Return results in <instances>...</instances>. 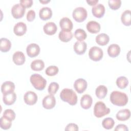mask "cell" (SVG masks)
Here are the masks:
<instances>
[{
	"instance_id": "1",
	"label": "cell",
	"mask_w": 131,
	"mask_h": 131,
	"mask_svg": "<svg viewBox=\"0 0 131 131\" xmlns=\"http://www.w3.org/2000/svg\"><path fill=\"white\" fill-rule=\"evenodd\" d=\"M110 98L113 104L119 106H125L128 102L127 95L125 93L120 91H113L110 95Z\"/></svg>"
},
{
	"instance_id": "2",
	"label": "cell",
	"mask_w": 131,
	"mask_h": 131,
	"mask_svg": "<svg viewBox=\"0 0 131 131\" xmlns=\"http://www.w3.org/2000/svg\"><path fill=\"white\" fill-rule=\"evenodd\" d=\"M60 98L64 102L71 105H75L77 102V96L76 93L71 89H63L60 93Z\"/></svg>"
},
{
	"instance_id": "3",
	"label": "cell",
	"mask_w": 131,
	"mask_h": 131,
	"mask_svg": "<svg viewBox=\"0 0 131 131\" xmlns=\"http://www.w3.org/2000/svg\"><path fill=\"white\" fill-rule=\"evenodd\" d=\"M30 81L33 87L39 91H42L47 84V80L38 74H32L30 76Z\"/></svg>"
},
{
	"instance_id": "4",
	"label": "cell",
	"mask_w": 131,
	"mask_h": 131,
	"mask_svg": "<svg viewBox=\"0 0 131 131\" xmlns=\"http://www.w3.org/2000/svg\"><path fill=\"white\" fill-rule=\"evenodd\" d=\"M110 113V109L102 101L97 102L94 107V114L97 118H101Z\"/></svg>"
},
{
	"instance_id": "5",
	"label": "cell",
	"mask_w": 131,
	"mask_h": 131,
	"mask_svg": "<svg viewBox=\"0 0 131 131\" xmlns=\"http://www.w3.org/2000/svg\"><path fill=\"white\" fill-rule=\"evenodd\" d=\"M72 16L73 19L78 23H81L84 21L88 16L86 10L81 7L76 8L73 11Z\"/></svg>"
},
{
	"instance_id": "6",
	"label": "cell",
	"mask_w": 131,
	"mask_h": 131,
	"mask_svg": "<svg viewBox=\"0 0 131 131\" xmlns=\"http://www.w3.org/2000/svg\"><path fill=\"white\" fill-rule=\"evenodd\" d=\"M89 56L92 60L98 61L102 58L103 52L100 48L97 46H93L89 50Z\"/></svg>"
},
{
	"instance_id": "7",
	"label": "cell",
	"mask_w": 131,
	"mask_h": 131,
	"mask_svg": "<svg viewBox=\"0 0 131 131\" xmlns=\"http://www.w3.org/2000/svg\"><path fill=\"white\" fill-rule=\"evenodd\" d=\"M26 8H25L20 4H16L13 5L11 8V14L12 16L16 19L22 18L25 13Z\"/></svg>"
},
{
	"instance_id": "8",
	"label": "cell",
	"mask_w": 131,
	"mask_h": 131,
	"mask_svg": "<svg viewBox=\"0 0 131 131\" xmlns=\"http://www.w3.org/2000/svg\"><path fill=\"white\" fill-rule=\"evenodd\" d=\"M24 100L26 104L29 105H33L37 101L38 97L37 94L32 91L27 92L24 96Z\"/></svg>"
},
{
	"instance_id": "9",
	"label": "cell",
	"mask_w": 131,
	"mask_h": 131,
	"mask_svg": "<svg viewBox=\"0 0 131 131\" xmlns=\"http://www.w3.org/2000/svg\"><path fill=\"white\" fill-rule=\"evenodd\" d=\"M42 106L47 110H50L54 107L56 105L55 97L53 95H47L42 101Z\"/></svg>"
},
{
	"instance_id": "10",
	"label": "cell",
	"mask_w": 131,
	"mask_h": 131,
	"mask_svg": "<svg viewBox=\"0 0 131 131\" xmlns=\"http://www.w3.org/2000/svg\"><path fill=\"white\" fill-rule=\"evenodd\" d=\"M39 46L35 43H32L27 46L26 52L28 56L31 58H33L38 56L40 53Z\"/></svg>"
},
{
	"instance_id": "11",
	"label": "cell",
	"mask_w": 131,
	"mask_h": 131,
	"mask_svg": "<svg viewBox=\"0 0 131 131\" xmlns=\"http://www.w3.org/2000/svg\"><path fill=\"white\" fill-rule=\"evenodd\" d=\"M87 86V82L85 79L83 78H79L76 79L74 83V89L79 94L83 93L86 90Z\"/></svg>"
},
{
	"instance_id": "12",
	"label": "cell",
	"mask_w": 131,
	"mask_h": 131,
	"mask_svg": "<svg viewBox=\"0 0 131 131\" xmlns=\"http://www.w3.org/2000/svg\"><path fill=\"white\" fill-rule=\"evenodd\" d=\"M59 26L61 30L66 31H71L73 28L72 21L68 17H63L59 21Z\"/></svg>"
},
{
	"instance_id": "13",
	"label": "cell",
	"mask_w": 131,
	"mask_h": 131,
	"mask_svg": "<svg viewBox=\"0 0 131 131\" xmlns=\"http://www.w3.org/2000/svg\"><path fill=\"white\" fill-rule=\"evenodd\" d=\"M74 52L78 55H83L87 49V45L85 42L82 41H76L73 47Z\"/></svg>"
},
{
	"instance_id": "14",
	"label": "cell",
	"mask_w": 131,
	"mask_h": 131,
	"mask_svg": "<svg viewBox=\"0 0 131 131\" xmlns=\"http://www.w3.org/2000/svg\"><path fill=\"white\" fill-rule=\"evenodd\" d=\"M105 7L101 4H98L92 7V12L93 15L97 18H101L105 13Z\"/></svg>"
},
{
	"instance_id": "15",
	"label": "cell",
	"mask_w": 131,
	"mask_h": 131,
	"mask_svg": "<svg viewBox=\"0 0 131 131\" xmlns=\"http://www.w3.org/2000/svg\"><path fill=\"white\" fill-rule=\"evenodd\" d=\"M27 30L26 25L23 22H18L15 25L13 28V32L14 34L19 36L24 35Z\"/></svg>"
},
{
	"instance_id": "16",
	"label": "cell",
	"mask_w": 131,
	"mask_h": 131,
	"mask_svg": "<svg viewBox=\"0 0 131 131\" xmlns=\"http://www.w3.org/2000/svg\"><path fill=\"white\" fill-rule=\"evenodd\" d=\"M93 103V99L91 96L88 94L83 95L80 99V105L82 108L85 110L90 108Z\"/></svg>"
},
{
	"instance_id": "17",
	"label": "cell",
	"mask_w": 131,
	"mask_h": 131,
	"mask_svg": "<svg viewBox=\"0 0 131 131\" xmlns=\"http://www.w3.org/2000/svg\"><path fill=\"white\" fill-rule=\"evenodd\" d=\"M57 26L53 22L47 23L43 27L44 32L49 35H53L55 34L57 31Z\"/></svg>"
},
{
	"instance_id": "18",
	"label": "cell",
	"mask_w": 131,
	"mask_h": 131,
	"mask_svg": "<svg viewBox=\"0 0 131 131\" xmlns=\"http://www.w3.org/2000/svg\"><path fill=\"white\" fill-rule=\"evenodd\" d=\"M12 59L13 61L15 64L20 66L25 63L26 57L23 52L16 51L13 54Z\"/></svg>"
},
{
	"instance_id": "19",
	"label": "cell",
	"mask_w": 131,
	"mask_h": 131,
	"mask_svg": "<svg viewBox=\"0 0 131 131\" xmlns=\"http://www.w3.org/2000/svg\"><path fill=\"white\" fill-rule=\"evenodd\" d=\"M86 29L90 33L92 34H96L100 31L101 27L99 23L96 21L92 20L87 23Z\"/></svg>"
},
{
	"instance_id": "20",
	"label": "cell",
	"mask_w": 131,
	"mask_h": 131,
	"mask_svg": "<svg viewBox=\"0 0 131 131\" xmlns=\"http://www.w3.org/2000/svg\"><path fill=\"white\" fill-rule=\"evenodd\" d=\"M39 16L40 18L42 20H48L52 16V11L49 7H42L39 10Z\"/></svg>"
},
{
	"instance_id": "21",
	"label": "cell",
	"mask_w": 131,
	"mask_h": 131,
	"mask_svg": "<svg viewBox=\"0 0 131 131\" xmlns=\"http://www.w3.org/2000/svg\"><path fill=\"white\" fill-rule=\"evenodd\" d=\"M14 83L10 81L4 82L1 86V92L3 94L14 92L15 90Z\"/></svg>"
},
{
	"instance_id": "22",
	"label": "cell",
	"mask_w": 131,
	"mask_h": 131,
	"mask_svg": "<svg viewBox=\"0 0 131 131\" xmlns=\"http://www.w3.org/2000/svg\"><path fill=\"white\" fill-rule=\"evenodd\" d=\"M120 47L117 44H112L107 48V54L111 57L115 58L117 57L120 53Z\"/></svg>"
},
{
	"instance_id": "23",
	"label": "cell",
	"mask_w": 131,
	"mask_h": 131,
	"mask_svg": "<svg viewBox=\"0 0 131 131\" xmlns=\"http://www.w3.org/2000/svg\"><path fill=\"white\" fill-rule=\"evenodd\" d=\"M16 100V94L14 92L3 94V101L7 105H11L14 103Z\"/></svg>"
},
{
	"instance_id": "24",
	"label": "cell",
	"mask_w": 131,
	"mask_h": 131,
	"mask_svg": "<svg viewBox=\"0 0 131 131\" xmlns=\"http://www.w3.org/2000/svg\"><path fill=\"white\" fill-rule=\"evenodd\" d=\"M116 118L119 121H126L130 117V112L129 109H122L119 111L116 115Z\"/></svg>"
},
{
	"instance_id": "25",
	"label": "cell",
	"mask_w": 131,
	"mask_h": 131,
	"mask_svg": "<svg viewBox=\"0 0 131 131\" xmlns=\"http://www.w3.org/2000/svg\"><path fill=\"white\" fill-rule=\"evenodd\" d=\"M96 42L100 46H104L106 45L110 41V37L105 33H100L96 37Z\"/></svg>"
},
{
	"instance_id": "26",
	"label": "cell",
	"mask_w": 131,
	"mask_h": 131,
	"mask_svg": "<svg viewBox=\"0 0 131 131\" xmlns=\"http://www.w3.org/2000/svg\"><path fill=\"white\" fill-rule=\"evenodd\" d=\"M121 20L122 23L125 26H130L131 25V11L125 10L121 15Z\"/></svg>"
},
{
	"instance_id": "27",
	"label": "cell",
	"mask_w": 131,
	"mask_h": 131,
	"mask_svg": "<svg viewBox=\"0 0 131 131\" xmlns=\"http://www.w3.org/2000/svg\"><path fill=\"white\" fill-rule=\"evenodd\" d=\"M11 47V41L6 38H1L0 39V50L2 52H8Z\"/></svg>"
},
{
	"instance_id": "28",
	"label": "cell",
	"mask_w": 131,
	"mask_h": 131,
	"mask_svg": "<svg viewBox=\"0 0 131 131\" xmlns=\"http://www.w3.org/2000/svg\"><path fill=\"white\" fill-rule=\"evenodd\" d=\"M59 39L62 42H67L73 38V34L71 31H66L61 30L58 35Z\"/></svg>"
},
{
	"instance_id": "29",
	"label": "cell",
	"mask_w": 131,
	"mask_h": 131,
	"mask_svg": "<svg viewBox=\"0 0 131 131\" xmlns=\"http://www.w3.org/2000/svg\"><path fill=\"white\" fill-rule=\"evenodd\" d=\"M30 66L33 71H40L43 69L45 67V63L42 60L36 59L31 62Z\"/></svg>"
},
{
	"instance_id": "30",
	"label": "cell",
	"mask_w": 131,
	"mask_h": 131,
	"mask_svg": "<svg viewBox=\"0 0 131 131\" xmlns=\"http://www.w3.org/2000/svg\"><path fill=\"white\" fill-rule=\"evenodd\" d=\"M107 93V88L103 85H100L95 90V94L96 97L99 99H103L105 98Z\"/></svg>"
},
{
	"instance_id": "31",
	"label": "cell",
	"mask_w": 131,
	"mask_h": 131,
	"mask_svg": "<svg viewBox=\"0 0 131 131\" xmlns=\"http://www.w3.org/2000/svg\"><path fill=\"white\" fill-rule=\"evenodd\" d=\"M116 84L119 88L124 89L128 85V80L125 76H120L116 80Z\"/></svg>"
},
{
	"instance_id": "32",
	"label": "cell",
	"mask_w": 131,
	"mask_h": 131,
	"mask_svg": "<svg viewBox=\"0 0 131 131\" xmlns=\"http://www.w3.org/2000/svg\"><path fill=\"white\" fill-rule=\"evenodd\" d=\"M74 36L78 41H82L86 38L87 34L84 30L79 28L75 30Z\"/></svg>"
},
{
	"instance_id": "33",
	"label": "cell",
	"mask_w": 131,
	"mask_h": 131,
	"mask_svg": "<svg viewBox=\"0 0 131 131\" xmlns=\"http://www.w3.org/2000/svg\"><path fill=\"white\" fill-rule=\"evenodd\" d=\"M12 125V121L4 116L1 117L0 119V126L1 128L4 130L9 129Z\"/></svg>"
},
{
	"instance_id": "34",
	"label": "cell",
	"mask_w": 131,
	"mask_h": 131,
	"mask_svg": "<svg viewBox=\"0 0 131 131\" xmlns=\"http://www.w3.org/2000/svg\"><path fill=\"white\" fill-rule=\"evenodd\" d=\"M115 125V121L112 118L107 117L104 118L102 122L103 127L106 129H112Z\"/></svg>"
},
{
	"instance_id": "35",
	"label": "cell",
	"mask_w": 131,
	"mask_h": 131,
	"mask_svg": "<svg viewBox=\"0 0 131 131\" xmlns=\"http://www.w3.org/2000/svg\"><path fill=\"white\" fill-rule=\"evenodd\" d=\"M59 72L58 68L55 66H50L47 68L45 73L47 75L49 76H53L57 74Z\"/></svg>"
},
{
	"instance_id": "36",
	"label": "cell",
	"mask_w": 131,
	"mask_h": 131,
	"mask_svg": "<svg viewBox=\"0 0 131 131\" xmlns=\"http://www.w3.org/2000/svg\"><path fill=\"white\" fill-rule=\"evenodd\" d=\"M59 86L58 83L55 82H51L48 86V93L50 95H54L56 93V92L59 89Z\"/></svg>"
},
{
	"instance_id": "37",
	"label": "cell",
	"mask_w": 131,
	"mask_h": 131,
	"mask_svg": "<svg viewBox=\"0 0 131 131\" xmlns=\"http://www.w3.org/2000/svg\"><path fill=\"white\" fill-rule=\"evenodd\" d=\"M108 4L111 9L116 10L121 7V1L120 0H109L108 1Z\"/></svg>"
},
{
	"instance_id": "38",
	"label": "cell",
	"mask_w": 131,
	"mask_h": 131,
	"mask_svg": "<svg viewBox=\"0 0 131 131\" xmlns=\"http://www.w3.org/2000/svg\"><path fill=\"white\" fill-rule=\"evenodd\" d=\"M3 116L8 118L11 121H13L15 118V112L11 109H7L4 111L3 113Z\"/></svg>"
},
{
	"instance_id": "39",
	"label": "cell",
	"mask_w": 131,
	"mask_h": 131,
	"mask_svg": "<svg viewBox=\"0 0 131 131\" xmlns=\"http://www.w3.org/2000/svg\"><path fill=\"white\" fill-rule=\"evenodd\" d=\"M27 19L28 21H32L35 18V12L33 10H29L27 14Z\"/></svg>"
},
{
	"instance_id": "40",
	"label": "cell",
	"mask_w": 131,
	"mask_h": 131,
	"mask_svg": "<svg viewBox=\"0 0 131 131\" xmlns=\"http://www.w3.org/2000/svg\"><path fill=\"white\" fill-rule=\"evenodd\" d=\"M64 130L66 131H77L79 130V128L78 125L75 123H69L66 126Z\"/></svg>"
},
{
	"instance_id": "41",
	"label": "cell",
	"mask_w": 131,
	"mask_h": 131,
	"mask_svg": "<svg viewBox=\"0 0 131 131\" xmlns=\"http://www.w3.org/2000/svg\"><path fill=\"white\" fill-rule=\"evenodd\" d=\"M20 4L25 8H28L31 7L33 3L32 0H21L20 1Z\"/></svg>"
},
{
	"instance_id": "42",
	"label": "cell",
	"mask_w": 131,
	"mask_h": 131,
	"mask_svg": "<svg viewBox=\"0 0 131 131\" xmlns=\"http://www.w3.org/2000/svg\"><path fill=\"white\" fill-rule=\"evenodd\" d=\"M115 130H122V131H128V128L127 127V126L125 125V124H118L116 126V128H115Z\"/></svg>"
},
{
	"instance_id": "43",
	"label": "cell",
	"mask_w": 131,
	"mask_h": 131,
	"mask_svg": "<svg viewBox=\"0 0 131 131\" xmlns=\"http://www.w3.org/2000/svg\"><path fill=\"white\" fill-rule=\"evenodd\" d=\"M98 2V0H90V1H86V3L88 4V5L92 6H94L96 5L97 3Z\"/></svg>"
},
{
	"instance_id": "44",
	"label": "cell",
	"mask_w": 131,
	"mask_h": 131,
	"mask_svg": "<svg viewBox=\"0 0 131 131\" xmlns=\"http://www.w3.org/2000/svg\"><path fill=\"white\" fill-rule=\"evenodd\" d=\"M39 2L41 3H42V4H47V3H49L50 2V0H47V1L42 0V1H39Z\"/></svg>"
}]
</instances>
